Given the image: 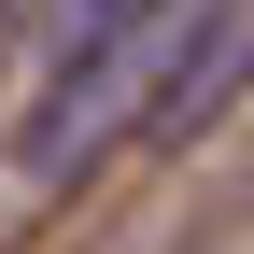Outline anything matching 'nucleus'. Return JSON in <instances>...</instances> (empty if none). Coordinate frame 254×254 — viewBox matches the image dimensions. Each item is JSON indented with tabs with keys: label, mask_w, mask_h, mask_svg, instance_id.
<instances>
[{
	"label": "nucleus",
	"mask_w": 254,
	"mask_h": 254,
	"mask_svg": "<svg viewBox=\"0 0 254 254\" xmlns=\"http://www.w3.org/2000/svg\"><path fill=\"white\" fill-rule=\"evenodd\" d=\"M184 43H198V14H184V0H155L141 28H113V43L57 57V71H43V99H28V127H14V170H28V184H71V170H99V155H113V127H141L155 71H170Z\"/></svg>",
	"instance_id": "f257e3e1"
},
{
	"label": "nucleus",
	"mask_w": 254,
	"mask_h": 254,
	"mask_svg": "<svg viewBox=\"0 0 254 254\" xmlns=\"http://www.w3.org/2000/svg\"><path fill=\"white\" fill-rule=\"evenodd\" d=\"M155 0H57L43 14V57H85V43H113V28H141Z\"/></svg>",
	"instance_id": "f03ea898"
}]
</instances>
